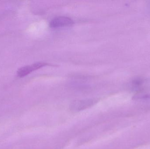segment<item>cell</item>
Listing matches in <instances>:
<instances>
[{"mask_svg": "<svg viewBox=\"0 0 150 149\" xmlns=\"http://www.w3.org/2000/svg\"><path fill=\"white\" fill-rule=\"evenodd\" d=\"M47 65V64L46 63L39 62V63L33 64L30 65L24 66V67L18 69L17 71L18 75L21 78L25 77L30 73L32 72L33 71H36L43 66Z\"/></svg>", "mask_w": 150, "mask_h": 149, "instance_id": "6da1fadb", "label": "cell"}, {"mask_svg": "<svg viewBox=\"0 0 150 149\" xmlns=\"http://www.w3.org/2000/svg\"><path fill=\"white\" fill-rule=\"evenodd\" d=\"M74 23V21L67 17H59L54 18L50 22V26L52 28L65 27L70 26Z\"/></svg>", "mask_w": 150, "mask_h": 149, "instance_id": "7a4b0ae2", "label": "cell"}, {"mask_svg": "<svg viewBox=\"0 0 150 149\" xmlns=\"http://www.w3.org/2000/svg\"><path fill=\"white\" fill-rule=\"evenodd\" d=\"M150 99V94H137L133 97V99Z\"/></svg>", "mask_w": 150, "mask_h": 149, "instance_id": "3957f363", "label": "cell"}]
</instances>
